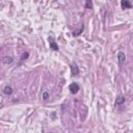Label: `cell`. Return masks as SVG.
Wrapping results in <instances>:
<instances>
[{"label": "cell", "mask_w": 133, "mask_h": 133, "mask_svg": "<svg viewBox=\"0 0 133 133\" xmlns=\"http://www.w3.org/2000/svg\"><path fill=\"white\" fill-rule=\"evenodd\" d=\"M49 98V94H48V92H44V95H43V99L44 100H47Z\"/></svg>", "instance_id": "12"}, {"label": "cell", "mask_w": 133, "mask_h": 133, "mask_svg": "<svg viewBox=\"0 0 133 133\" xmlns=\"http://www.w3.org/2000/svg\"><path fill=\"white\" fill-rule=\"evenodd\" d=\"M83 29H84V26L82 25V26H81V28L79 29V30H77V31H74V32H73V35H74V37H78V35H80V34L82 33V31H83Z\"/></svg>", "instance_id": "10"}, {"label": "cell", "mask_w": 133, "mask_h": 133, "mask_svg": "<svg viewBox=\"0 0 133 133\" xmlns=\"http://www.w3.org/2000/svg\"><path fill=\"white\" fill-rule=\"evenodd\" d=\"M3 92H4V94H5V95H12L13 94V88L10 85H6L5 87L3 88Z\"/></svg>", "instance_id": "6"}, {"label": "cell", "mask_w": 133, "mask_h": 133, "mask_svg": "<svg viewBox=\"0 0 133 133\" xmlns=\"http://www.w3.org/2000/svg\"><path fill=\"white\" fill-rule=\"evenodd\" d=\"M69 88H70V92L72 93L73 95L77 94V93L79 92V85H78L77 83H75V82L71 83V84H70V86H69Z\"/></svg>", "instance_id": "2"}, {"label": "cell", "mask_w": 133, "mask_h": 133, "mask_svg": "<svg viewBox=\"0 0 133 133\" xmlns=\"http://www.w3.org/2000/svg\"><path fill=\"white\" fill-rule=\"evenodd\" d=\"M71 73H72V76H78L79 75V69L76 64L71 65Z\"/></svg>", "instance_id": "4"}, {"label": "cell", "mask_w": 133, "mask_h": 133, "mask_svg": "<svg viewBox=\"0 0 133 133\" xmlns=\"http://www.w3.org/2000/svg\"><path fill=\"white\" fill-rule=\"evenodd\" d=\"M118 61L120 66H123L126 61V55L124 52H119L118 53Z\"/></svg>", "instance_id": "1"}, {"label": "cell", "mask_w": 133, "mask_h": 133, "mask_svg": "<svg viewBox=\"0 0 133 133\" xmlns=\"http://www.w3.org/2000/svg\"><path fill=\"white\" fill-rule=\"evenodd\" d=\"M2 61H3V64H5V65H10V64L13 63V57H11V56H6V57H4Z\"/></svg>", "instance_id": "8"}, {"label": "cell", "mask_w": 133, "mask_h": 133, "mask_svg": "<svg viewBox=\"0 0 133 133\" xmlns=\"http://www.w3.org/2000/svg\"><path fill=\"white\" fill-rule=\"evenodd\" d=\"M121 5H122V8H124V10H129V8L132 7V4L130 2V0H122Z\"/></svg>", "instance_id": "3"}, {"label": "cell", "mask_w": 133, "mask_h": 133, "mask_svg": "<svg viewBox=\"0 0 133 133\" xmlns=\"http://www.w3.org/2000/svg\"><path fill=\"white\" fill-rule=\"evenodd\" d=\"M28 56H29V53H28V52H24L23 54H22V56H21V59H22V60H24V59L27 58Z\"/></svg>", "instance_id": "11"}, {"label": "cell", "mask_w": 133, "mask_h": 133, "mask_svg": "<svg viewBox=\"0 0 133 133\" xmlns=\"http://www.w3.org/2000/svg\"><path fill=\"white\" fill-rule=\"evenodd\" d=\"M124 102H125V97L119 96L117 98V101H116V105H121V104L124 103Z\"/></svg>", "instance_id": "7"}, {"label": "cell", "mask_w": 133, "mask_h": 133, "mask_svg": "<svg viewBox=\"0 0 133 133\" xmlns=\"http://www.w3.org/2000/svg\"><path fill=\"white\" fill-rule=\"evenodd\" d=\"M49 45H50V49L54 50V51H58V45L54 42V40L52 38H49Z\"/></svg>", "instance_id": "5"}, {"label": "cell", "mask_w": 133, "mask_h": 133, "mask_svg": "<svg viewBox=\"0 0 133 133\" xmlns=\"http://www.w3.org/2000/svg\"><path fill=\"white\" fill-rule=\"evenodd\" d=\"M84 7L87 8V10H92V8H93V2H92V0H86Z\"/></svg>", "instance_id": "9"}]
</instances>
